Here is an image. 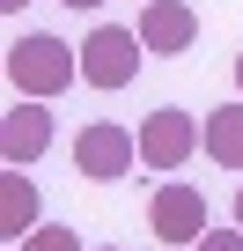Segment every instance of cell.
Here are the masks:
<instances>
[{
	"label": "cell",
	"instance_id": "6da1fadb",
	"mask_svg": "<svg viewBox=\"0 0 243 251\" xmlns=\"http://www.w3.org/2000/svg\"><path fill=\"white\" fill-rule=\"evenodd\" d=\"M8 81H15V96H44V103H52L59 89H74V81H81V45L30 30V37H15V45H8Z\"/></svg>",
	"mask_w": 243,
	"mask_h": 251
},
{
	"label": "cell",
	"instance_id": "7a4b0ae2",
	"mask_svg": "<svg viewBox=\"0 0 243 251\" xmlns=\"http://www.w3.org/2000/svg\"><path fill=\"white\" fill-rule=\"evenodd\" d=\"M140 59H148L140 30L103 23V30H88V45H81V81H88V89H126V81L140 74Z\"/></svg>",
	"mask_w": 243,
	"mask_h": 251
},
{
	"label": "cell",
	"instance_id": "3957f363",
	"mask_svg": "<svg viewBox=\"0 0 243 251\" xmlns=\"http://www.w3.org/2000/svg\"><path fill=\"white\" fill-rule=\"evenodd\" d=\"M133 163H140V133H126V126L96 118V126H81V133H74V170H81L88 185H110V177H126Z\"/></svg>",
	"mask_w": 243,
	"mask_h": 251
},
{
	"label": "cell",
	"instance_id": "277c9868",
	"mask_svg": "<svg viewBox=\"0 0 243 251\" xmlns=\"http://www.w3.org/2000/svg\"><path fill=\"white\" fill-rule=\"evenodd\" d=\"M199 141H206L199 118L177 111V103H162V111H148V126H140V163H148V170H184Z\"/></svg>",
	"mask_w": 243,
	"mask_h": 251
},
{
	"label": "cell",
	"instance_id": "5b68a950",
	"mask_svg": "<svg viewBox=\"0 0 243 251\" xmlns=\"http://www.w3.org/2000/svg\"><path fill=\"white\" fill-rule=\"evenodd\" d=\"M148 229H155L162 244H199V236L214 229L206 192H192V185H162V192L148 200Z\"/></svg>",
	"mask_w": 243,
	"mask_h": 251
},
{
	"label": "cell",
	"instance_id": "8992f818",
	"mask_svg": "<svg viewBox=\"0 0 243 251\" xmlns=\"http://www.w3.org/2000/svg\"><path fill=\"white\" fill-rule=\"evenodd\" d=\"M140 45H148V59H177V52H192V37H199V15L184 8V0H140Z\"/></svg>",
	"mask_w": 243,
	"mask_h": 251
},
{
	"label": "cell",
	"instance_id": "52a82bcc",
	"mask_svg": "<svg viewBox=\"0 0 243 251\" xmlns=\"http://www.w3.org/2000/svg\"><path fill=\"white\" fill-rule=\"evenodd\" d=\"M44 148H52V111H44V96H22L8 118H0V155L30 170Z\"/></svg>",
	"mask_w": 243,
	"mask_h": 251
},
{
	"label": "cell",
	"instance_id": "ba28073f",
	"mask_svg": "<svg viewBox=\"0 0 243 251\" xmlns=\"http://www.w3.org/2000/svg\"><path fill=\"white\" fill-rule=\"evenodd\" d=\"M30 229H37V185H30L22 163H8V170H0V236L22 244Z\"/></svg>",
	"mask_w": 243,
	"mask_h": 251
},
{
	"label": "cell",
	"instance_id": "9c48e42d",
	"mask_svg": "<svg viewBox=\"0 0 243 251\" xmlns=\"http://www.w3.org/2000/svg\"><path fill=\"white\" fill-rule=\"evenodd\" d=\"M206 155L221 163V170H243V103H221V111H206Z\"/></svg>",
	"mask_w": 243,
	"mask_h": 251
},
{
	"label": "cell",
	"instance_id": "30bf717a",
	"mask_svg": "<svg viewBox=\"0 0 243 251\" xmlns=\"http://www.w3.org/2000/svg\"><path fill=\"white\" fill-rule=\"evenodd\" d=\"M15 251H81V236H74V229H30Z\"/></svg>",
	"mask_w": 243,
	"mask_h": 251
},
{
	"label": "cell",
	"instance_id": "8fae6325",
	"mask_svg": "<svg viewBox=\"0 0 243 251\" xmlns=\"http://www.w3.org/2000/svg\"><path fill=\"white\" fill-rule=\"evenodd\" d=\"M192 251H243V222H236V229H206Z\"/></svg>",
	"mask_w": 243,
	"mask_h": 251
},
{
	"label": "cell",
	"instance_id": "7c38bea8",
	"mask_svg": "<svg viewBox=\"0 0 243 251\" xmlns=\"http://www.w3.org/2000/svg\"><path fill=\"white\" fill-rule=\"evenodd\" d=\"M0 8H8V15H15V8H30V0H0Z\"/></svg>",
	"mask_w": 243,
	"mask_h": 251
},
{
	"label": "cell",
	"instance_id": "4fadbf2b",
	"mask_svg": "<svg viewBox=\"0 0 243 251\" xmlns=\"http://www.w3.org/2000/svg\"><path fill=\"white\" fill-rule=\"evenodd\" d=\"M66 8H103V0H66Z\"/></svg>",
	"mask_w": 243,
	"mask_h": 251
},
{
	"label": "cell",
	"instance_id": "5bb4252c",
	"mask_svg": "<svg viewBox=\"0 0 243 251\" xmlns=\"http://www.w3.org/2000/svg\"><path fill=\"white\" fill-rule=\"evenodd\" d=\"M236 89H243V52H236Z\"/></svg>",
	"mask_w": 243,
	"mask_h": 251
},
{
	"label": "cell",
	"instance_id": "9a60e30c",
	"mask_svg": "<svg viewBox=\"0 0 243 251\" xmlns=\"http://www.w3.org/2000/svg\"><path fill=\"white\" fill-rule=\"evenodd\" d=\"M236 222H243V192H236Z\"/></svg>",
	"mask_w": 243,
	"mask_h": 251
}]
</instances>
